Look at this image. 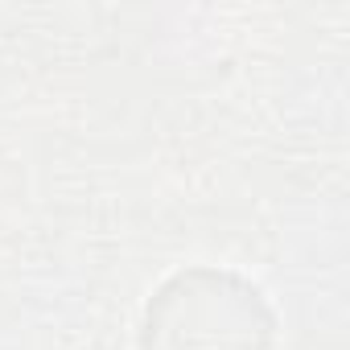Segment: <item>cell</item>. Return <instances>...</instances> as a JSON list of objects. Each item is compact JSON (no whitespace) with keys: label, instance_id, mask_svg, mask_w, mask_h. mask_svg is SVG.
Segmentation results:
<instances>
[{"label":"cell","instance_id":"obj_1","mask_svg":"<svg viewBox=\"0 0 350 350\" xmlns=\"http://www.w3.org/2000/svg\"><path fill=\"white\" fill-rule=\"evenodd\" d=\"M268 297L223 268H186L144 305L140 350H272Z\"/></svg>","mask_w":350,"mask_h":350}]
</instances>
